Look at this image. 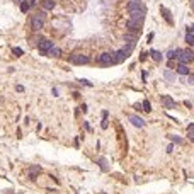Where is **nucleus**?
I'll list each match as a JSON object with an SVG mask.
<instances>
[{
  "mask_svg": "<svg viewBox=\"0 0 194 194\" xmlns=\"http://www.w3.org/2000/svg\"><path fill=\"white\" fill-rule=\"evenodd\" d=\"M175 56H177V60L180 61V63H189V61H193L194 60V53L191 51V50H177L175 51Z\"/></svg>",
  "mask_w": 194,
  "mask_h": 194,
  "instance_id": "f257e3e1",
  "label": "nucleus"
},
{
  "mask_svg": "<svg viewBox=\"0 0 194 194\" xmlns=\"http://www.w3.org/2000/svg\"><path fill=\"white\" fill-rule=\"evenodd\" d=\"M128 12H130V19L136 20V22H143V19H145V7L143 5L135 7V9L128 10Z\"/></svg>",
  "mask_w": 194,
  "mask_h": 194,
  "instance_id": "f03ea898",
  "label": "nucleus"
},
{
  "mask_svg": "<svg viewBox=\"0 0 194 194\" xmlns=\"http://www.w3.org/2000/svg\"><path fill=\"white\" fill-rule=\"evenodd\" d=\"M133 51V46L131 44H128V46H124L123 50H119V51H116L114 53V58H116V63H119V61H123V60H126L128 56H130V53Z\"/></svg>",
  "mask_w": 194,
  "mask_h": 194,
  "instance_id": "7ed1b4c3",
  "label": "nucleus"
},
{
  "mask_svg": "<svg viewBox=\"0 0 194 194\" xmlns=\"http://www.w3.org/2000/svg\"><path fill=\"white\" fill-rule=\"evenodd\" d=\"M31 26H33V29H34V31H41V29H43V26H44V14H36V16H33V19H31Z\"/></svg>",
  "mask_w": 194,
  "mask_h": 194,
  "instance_id": "20e7f679",
  "label": "nucleus"
},
{
  "mask_svg": "<svg viewBox=\"0 0 194 194\" xmlns=\"http://www.w3.org/2000/svg\"><path fill=\"white\" fill-rule=\"evenodd\" d=\"M70 61H72V63H75V65H85V63H89V61H90V58H89L87 55L75 53V55H72V56H70Z\"/></svg>",
  "mask_w": 194,
  "mask_h": 194,
  "instance_id": "39448f33",
  "label": "nucleus"
},
{
  "mask_svg": "<svg viewBox=\"0 0 194 194\" xmlns=\"http://www.w3.org/2000/svg\"><path fill=\"white\" fill-rule=\"evenodd\" d=\"M99 63H102V65H114L116 63L114 53H102L99 56Z\"/></svg>",
  "mask_w": 194,
  "mask_h": 194,
  "instance_id": "423d86ee",
  "label": "nucleus"
},
{
  "mask_svg": "<svg viewBox=\"0 0 194 194\" xmlns=\"http://www.w3.org/2000/svg\"><path fill=\"white\" fill-rule=\"evenodd\" d=\"M51 48H53V43H51L50 39H43V41L39 43V51H41L43 55H46Z\"/></svg>",
  "mask_w": 194,
  "mask_h": 194,
  "instance_id": "0eeeda50",
  "label": "nucleus"
},
{
  "mask_svg": "<svg viewBox=\"0 0 194 194\" xmlns=\"http://www.w3.org/2000/svg\"><path fill=\"white\" fill-rule=\"evenodd\" d=\"M128 29L131 31V33H140V29H141V22H136V20H133V19H130L128 20Z\"/></svg>",
  "mask_w": 194,
  "mask_h": 194,
  "instance_id": "6e6552de",
  "label": "nucleus"
},
{
  "mask_svg": "<svg viewBox=\"0 0 194 194\" xmlns=\"http://www.w3.org/2000/svg\"><path fill=\"white\" fill-rule=\"evenodd\" d=\"M162 104H163L167 109H174V107H175V100L170 96H163V97H162Z\"/></svg>",
  "mask_w": 194,
  "mask_h": 194,
  "instance_id": "1a4fd4ad",
  "label": "nucleus"
},
{
  "mask_svg": "<svg viewBox=\"0 0 194 194\" xmlns=\"http://www.w3.org/2000/svg\"><path fill=\"white\" fill-rule=\"evenodd\" d=\"M130 121H131V124H135L136 128H143V126H145V121H143L141 117L135 116V114H131V116H130Z\"/></svg>",
  "mask_w": 194,
  "mask_h": 194,
  "instance_id": "9d476101",
  "label": "nucleus"
},
{
  "mask_svg": "<svg viewBox=\"0 0 194 194\" xmlns=\"http://www.w3.org/2000/svg\"><path fill=\"white\" fill-rule=\"evenodd\" d=\"M186 43L191 44V46H194V29H189V31L186 33Z\"/></svg>",
  "mask_w": 194,
  "mask_h": 194,
  "instance_id": "9b49d317",
  "label": "nucleus"
},
{
  "mask_svg": "<svg viewBox=\"0 0 194 194\" xmlns=\"http://www.w3.org/2000/svg\"><path fill=\"white\" fill-rule=\"evenodd\" d=\"M160 10H162V14H163V17H165V20H167L169 24H174V19H172V16H170V12H169V9H165V7H162Z\"/></svg>",
  "mask_w": 194,
  "mask_h": 194,
  "instance_id": "f8f14e48",
  "label": "nucleus"
},
{
  "mask_svg": "<svg viewBox=\"0 0 194 194\" xmlns=\"http://www.w3.org/2000/svg\"><path fill=\"white\" fill-rule=\"evenodd\" d=\"M177 73H180V75H189V68H187L184 63H179V65H177Z\"/></svg>",
  "mask_w": 194,
  "mask_h": 194,
  "instance_id": "ddd939ff",
  "label": "nucleus"
},
{
  "mask_svg": "<svg viewBox=\"0 0 194 194\" xmlns=\"http://www.w3.org/2000/svg\"><path fill=\"white\" fill-rule=\"evenodd\" d=\"M43 9H44V10L55 9V0H43Z\"/></svg>",
  "mask_w": 194,
  "mask_h": 194,
  "instance_id": "4468645a",
  "label": "nucleus"
},
{
  "mask_svg": "<svg viewBox=\"0 0 194 194\" xmlns=\"http://www.w3.org/2000/svg\"><path fill=\"white\" fill-rule=\"evenodd\" d=\"M150 55H152V58L155 60V61H160V60H162V53H160V51H157V50H152V51H150Z\"/></svg>",
  "mask_w": 194,
  "mask_h": 194,
  "instance_id": "2eb2a0df",
  "label": "nucleus"
},
{
  "mask_svg": "<svg viewBox=\"0 0 194 194\" xmlns=\"http://www.w3.org/2000/svg\"><path fill=\"white\" fill-rule=\"evenodd\" d=\"M46 55H48V56H60V48H55V46H53Z\"/></svg>",
  "mask_w": 194,
  "mask_h": 194,
  "instance_id": "dca6fc26",
  "label": "nucleus"
},
{
  "mask_svg": "<svg viewBox=\"0 0 194 194\" xmlns=\"http://www.w3.org/2000/svg\"><path fill=\"white\" fill-rule=\"evenodd\" d=\"M141 106H143V111H147V113H150V111H152V106H150V102H148V100H143V104H141Z\"/></svg>",
  "mask_w": 194,
  "mask_h": 194,
  "instance_id": "f3484780",
  "label": "nucleus"
},
{
  "mask_svg": "<svg viewBox=\"0 0 194 194\" xmlns=\"http://www.w3.org/2000/svg\"><path fill=\"white\" fill-rule=\"evenodd\" d=\"M29 7H31V5H29L27 2H22V5H20V10H22V12H27V10H29Z\"/></svg>",
  "mask_w": 194,
  "mask_h": 194,
  "instance_id": "a211bd4d",
  "label": "nucleus"
},
{
  "mask_svg": "<svg viewBox=\"0 0 194 194\" xmlns=\"http://www.w3.org/2000/svg\"><path fill=\"white\" fill-rule=\"evenodd\" d=\"M167 58H169V60L175 58V50H170V51H169V53H167Z\"/></svg>",
  "mask_w": 194,
  "mask_h": 194,
  "instance_id": "6ab92c4d",
  "label": "nucleus"
},
{
  "mask_svg": "<svg viewBox=\"0 0 194 194\" xmlns=\"http://www.w3.org/2000/svg\"><path fill=\"white\" fill-rule=\"evenodd\" d=\"M14 53H16V56H22V50L20 48H14Z\"/></svg>",
  "mask_w": 194,
  "mask_h": 194,
  "instance_id": "aec40b11",
  "label": "nucleus"
},
{
  "mask_svg": "<svg viewBox=\"0 0 194 194\" xmlns=\"http://www.w3.org/2000/svg\"><path fill=\"white\" fill-rule=\"evenodd\" d=\"M187 136H189V140H193L194 141V128H189V135Z\"/></svg>",
  "mask_w": 194,
  "mask_h": 194,
  "instance_id": "412c9836",
  "label": "nucleus"
},
{
  "mask_svg": "<svg viewBox=\"0 0 194 194\" xmlns=\"http://www.w3.org/2000/svg\"><path fill=\"white\" fill-rule=\"evenodd\" d=\"M170 140H172V141H177V143H182V140L177 138V136H170Z\"/></svg>",
  "mask_w": 194,
  "mask_h": 194,
  "instance_id": "4be33fe9",
  "label": "nucleus"
},
{
  "mask_svg": "<svg viewBox=\"0 0 194 194\" xmlns=\"http://www.w3.org/2000/svg\"><path fill=\"white\" fill-rule=\"evenodd\" d=\"M163 75H165V77L169 78V80H172V78H174V75H172V73H170V72H165V73H163Z\"/></svg>",
  "mask_w": 194,
  "mask_h": 194,
  "instance_id": "5701e85b",
  "label": "nucleus"
},
{
  "mask_svg": "<svg viewBox=\"0 0 194 194\" xmlns=\"http://www.w3.org/2000/svg\"><path fill=\"white\" fill-rule=\"evenodd\" d=\"M80 82H82V83H83V85H87V87H92V83H90V82H89V80H80Z\"/></svg>",
  "mask_w": 194,
  "mask_h": 194,
  "instance_id": "b1692460",
  "label": "nucleus"
},
{
  "mask_svg": "<svg viewBox=\"0 0 194 194\" xmlns=\"http://www.w3.org/2000/svg\"><path fill=\"white\" fill-rule=\"evenodd\" d=\"M187 83H194V75H189L187 77Z\"/></svg>",
  "mask_w": 194,
  "mask_h": 194,
  "instance_id": "393cba45",
  "label": "nucleus"
},
{
  "mask_svg": "<svg viewBox=\"0 0 194 194\" xmlns=\"http://www.w3.org/2000/svg\"><path fill=\"white\" fill-rule=\"evenodd\" d=\"M100 165H102V169H104V170H106V160H104V158H102V160H100Z\"/></svg>",
  "mask_w": 194,
  "mask_h": 194,
  "instance_id": "a878e982",
  "label": "nucleus"
},
{
  "mask_svg": "<svg viewBox=\"0 0 194 194\" xmlns=\"http://www.w3.org/2000/svg\"><path fill=\"white\" fill-rule=\"evenodd\" d=\"M27 3H29V5H34V3H36V0H29Z\"/></svg>",
  "mask_w": 194,
  "mask_h": 194,
  "instance_id": "bb28decb",
  "label": "nucleus"
},
{
  "mask_svg": "<svg viewBox=\"0 0 194 194\" xmlns=\"http://www.w3.org/2000/svg\"><path fill=\"white\" fill-rule=\"evenodd\" d=\"M191 2H193V7H194V0H191Z\"/></svg>",
  "mask_w": 194,
  "mask_h": 194,
  "instance_id": "cd10ccee",
  "label": "nucleus"
}]
</instances>
